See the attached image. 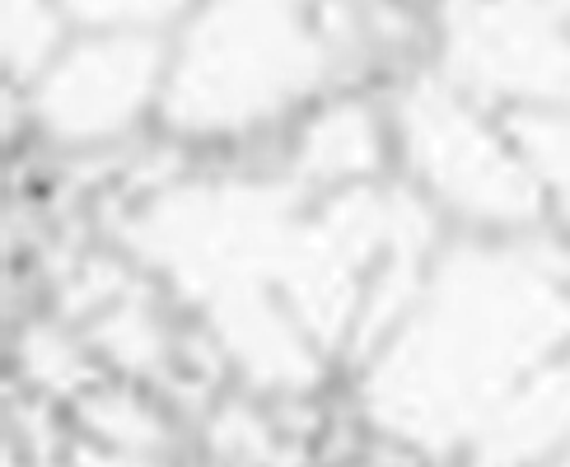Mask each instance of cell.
Instances as JSON below:
<instances>
[{
  "instance_id": "obj_12",
  "label": "cell",
  "mask_w": 570,
  "mask_h": 467,
  "mask_svg": "<svg viewBox=\"0 0 570 467\" xmlns=\"http://www.w3.org/2000/svg\"><path fill=\"white\" fill-rule=\"evenodd\" d=\"M85 416H89L94 435L117 439V444H127V449H146V444H155L164 435L159 420L127 393H94L85 403Z\"/></svg>"
},
{
  "instance_id": "obj_8",
  "label": "cell",
  "mask_w": 570,
  "mask_h": 467,
  "mask_svg": "<svg viewBox=\"0 0 570 467\" xmlns=\"http://www.w3.org/2000/svg\"><path fill=\"white\" fill-rule=\"evenodd\" d=\"M570 454V350L514 393L468 449L472 463H542Z\"/></svg>"
},
{
  "instance_id": "obj_6",
  "label": "cell",
  "mask_w": 570,
  "mask_h": 467,
  "mask_svg": "<svg viewBox=\"0 0 570 467\" xmlns=\"http://www.w3.org/2000/svg\"><path fill=\"white\" fill-rule=\"evenodd\" d=\"M440 76L495 112L570 108V10L561 0H440Z\"/></svg>"
},
{
  "instance_id": "obj_4",
  "label": "cell",
  "mask_w": 570,
  "mask_h": 467,
  "mask_svg": "<svg viewBox=\"0 0 570 467\" xmlns=\"http://www.w3.org/2000/svg\"><path fill=\"white\" fill-rule=\"evenodd\" d=\"M393 159L440 216L472 234H524L548 220V192L514 146L505 112L440 70L412 76L389 103Z\"/></svg>"
},
{
  "instance_id": "obj_11",
  "label": "cell",
  "mask_w": 570,
  "mask_h": 467,
  "mask_svg": "<svg viewBox=\"0 0 570 467\" xmlns=\"http://www.w3.org/2000/svg\"><path fill=\"white\" fill-rule=\"evenodd\" d=\"M76 29H150L169 33L197 0H61Z\"/></svg>"
},
{
  "instance_id": "obj_3",
  "label": "cell",
  "mask_w": 570,
  "mask_h": 467,
  "mask_svg": "<svg viewBox=\"0 0 570 467\" xmlns=\"http://www.w3.org/2000/svg\"><path fill=\"white\" fill-rule=\"evenodd\" d=\"M337 61L327 0H197L169 29L159 127L183 140L267 131L314 103Z\"/></svg>"
},
{
  "instance_id": "obj_9",
  "label": "cell",
  "mask_w": 570,
  "mask_h": 467,
  "mask_svg": "<svg viewBox=\"0 0 570 467\" xmlns=\"http://www.w3.org/2000/svg\"><path fill=\"white\" fill-rule=\"evenodd\" d=\"M70 38L76 19L61 0H0V66L10 85H33Z\"/></svg>"
},
{
  "instance_id": "obj_10",
  "label": "cell",
  "mask_w": 570,
  "mask_h": 467,
  "mask_svg": "<svg viewBox=\"0 0 570 467\" xmlns=\"http://www.w3.org/2000/svg\"><path fill=\"white\" fill-rule=\"evenodd\" d=\"M514 146L524 150L552 206H570V108H514L505 112Z\"/></svg>"
},
{
  "instance_id": "obj_5",
  "label": "cell",
  "mask_w": 570,
  "mask_h": 467,
  "mask_svg": "<svg viewBox=\"0 0 570 467\" xmlns=\"http://www.w3.org/2000/svg\"><path fill=\"white\" fill-rule=\"evenodd\" d=\"M169 33L76 29L29 93V122L57 150H104L159 117Z\"/></svg>"
},
{
  "instance_id": "obj_7",
  "label": "cell",
  "mask_w": 570,
  "mask_h": 467,
  "mask_svg": "<svg viewBox=\"0 0 570 467\" xmlns=\"http://www.w3.org/2000/svg\"><path fill=\"white\" fill-rule=\"evenodd\" d=\"M393 163L389 112L370 99H323L304 112L291 146V178L308 192H346L379 182Z\"/></svg>"
},
{
  "instance_id": "obj_2",
  "label": "cell",
  "mask_w": 570,
  "mask_h": 467,
  "mask_svg": "<svg viewBox=\"0 0 570 467\" xmlns=\"http://www.w3.org/2000/svg\"><path fill=\"white\" fill-rule=\"evenodd\" d=\"M570 350V244L468 234L435 248L407 309L355 369V411L397 449L468 458L482 430Z\"/></svg>"
},
{
  "instance_id": "obj_1",
  "label": "cell",
  "mask_w": 570,
  "mask_h": 467,
  "mask_svg": "<svg viewBox=\"0 0 570 467\" xmlns=\"http://www.w3.org/2000/svg\"><path fill=\"white\" fill-rule=\"evenodd\" d=\"M122 239L257 393H308L332 356L361 360L407 309L440 210L384 178L346 192L291 173L197 178L140 201Z\"/></svg>"
}]
</instances>
